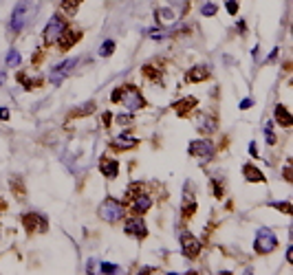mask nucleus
Instances as JSON below:
<instances>
[{
    "mask_svg": "<svg viewBox=\"0 0 293 275\" xmlns=\"http://www.w3.org/2000/svg\"><path fill=\"white\" fill-rule=\"evenodd\" d=\"M119 103H124L126 110H130V112L139 110V108H146V99H144V95L139 93V88L137 86L119 88Z\"/></svg>",
    "mask_w": 293,
    "mask_h": 275,
    "instance_id": "nucleus-1",
    "label": "nucleus"
},
{
    "mask_svg": "<svg viewBox=\"0 0 293 275\" xmlns=\"http://www.w3.org/2000/svg\"><path fill=\"white\" fill-rule=\"evenodd\" d=\"M29 16H31V0H20V2L16 4V9H13L11 20H9V29H11V33H20L25 29Z\"/></svg>",
    "mask_w": 293,
    "mask_h": 275,
    "instance_id": "nucleus-2",
    "label": "nucleus"
},
{
    "mask_svg": "<svg viewBox=\"0 0 293 275\" xmlns=\"http://www.w3.org/2000/svg\"><path fill=\"white\" fill-rule=\"evenodd\" d=\"M97 214L102 220H108V222H117L119 218H124L126 214V207L121 205V203H117L115 198H106V201L99 205Z\"/></svg>",
    "mask_w": 293,
    "mask_h": 275,
    "instance_id": "nucleus-3",
    "label": "nucleus"
},
{
    "mask_svg": "<svg viewBox=\"0 0 293 275\" xmlns=\"http://www.w3.org/2000/svg\"><path fill=\"white\" fill-rule=\"evenodd\" d=\"M64 29H66V22H64V18H60V16H53L49 22H46L44 31H42V42H44L46 46L55 44V42L60 40V35H62V33H64Z\"/></svg>",
    "mask_w": 293,
    "mask_h": 275,
    "instance_id": "nucleus-4",
    "label": "nucleus"
},
{
    "mask_svg": "<svg viewBox=\"0 0 293 275\" xmlns=\"http://www.w3.org/2000/svg\"><path fill=\"white\" fill-rule=\"evenodd\" d=\"M276 246H278V238L273 236L271 229H260L256 234V240H254V251L256 253H260V255L271 253Z\"/></svg>",
    "mask_w": 293,
    "mask_h": 275,
    "instance_id": "nucleus-5",
    "label": "nucleus"
},
{
    "mask_svg": "<svg viewBox=\"0 0 293 275\" xmlns=\"http://www.w3.org/2000/svg\"><path fill=\"white\" fill-rule=\"evenodd\" d=\"M22 227H25L27 234H37V231L44 234V231L49 229V222L40 214H27V216H22Z\"/></svg>",
    "mask_w": 293,
    "mask_h": 275,
    "instance_id": "nucleus-6",
    "label": "nucleus"
},
{
    "mask_svg": "<svg viewBox=\"0 0 293 275\" xmlns=\"http://www.w3.org/2000/svg\"><path fill=\"white\" fill-rule=\"evenodd\" d=\"M190 154L192 156H198L201 161H210L212 156H214V143L212 141H192L190 143Z\"/></svg>",
    "mask_w": 293,
    "mask_h": 275,
    "instance_id": "nucleus-7",
    "label": "nucleus"
},
{
    "mask_svg": "<svg viewBox=\"0 0 293 275\" xmlns=\"http://www.w3.org/2000/svg\"><path fill=\"white\" fill-rule=\"evenodd\" d=\"M77 62H79V58H71V60H64L62 64L53 66V70H51V82L60 84L64 77H69V73L75 69V66H77Z\"/></svg>",
    "mask_w": 293,
    "mask_h": 275,
    "instance_id": "nucleus-8",
    "label": "nucleus"
},
{
    "mask_svg": "<svg viewBox=\"0 0 293 275\" xmlns=\"http://www.w3.org/2000/svg\"><path fill=\"white\" fill-rule=\"evenodd\" d=\"M181 246H183V253L185 258L194 260L198 253H201V242L196 240V236H192L190 231H183L181 234Z\"/></svg>",
    "mask_w": 293,
    "mask_h": 275,
    "instance_id": "nucleus-9",
    "label": "nucleus"
},
{
    "mask_svg": "<svg viewBox=\"0 0 293 275\" xmlns=\"http://www.w3.org/2000/svg\"><path fill=\"white\" fill-rule=\"evenodd\" d=\"M130 201H132V211H135V214H146V211L150 209V207H152V201H150V196L148 194H144L141 192V187L137 189L135 194H132L130 196Z\"/></svg>",
    "mask_w": 293,
    "mask_h": 275,
    "instance_id": "nucleus-10",
    "label": "nucleus"
},
{
    "mask_svg": "<svg viewBox=\"0 0 293 275\" xmlns=\"http://www.w3.org/2000/svg\"><path fill=\"white\" fill-rule=\"evenodd\" d=\"M124 231L132 238H146L148 236V227H146L144 218H130V220H126V227Z\"/></svg>",
    "mask_w": 293,
    "mask_h": 275,
    "instance_id": "nucleus-11",
    "label": "nucleus"
},
{
    "mask_svg": "<svg viewBox=\"0 0 293 275\" xmlns=\"http://www.w3.org/2000/svg\"><path fill=\"white\" fill-rule=\"evenodd\" d=\"M99 172H102L106 178H117V174H119V163L108 159V156H104V159L99 161Z\"/></svg>",
    "mask_w": 293,
    "mask_h": 275,
    "instance_id": "nucleus-12",
    "label": "nucleus"
},
{
    "mask_svg": "<svg viewBox=\"0 0 293 275\" xmlns=\"http://www.w3.org/2000/svg\"><path fill=\"white\" fill-rule=\"evenodd\" d=\"M196 108V97H183V99H179L177 103H174V110H177V115L179 117H187V112H192Z\"/></svg>",
    "mask_w": 293,
    "mask_h": 275,
    "instance_id": "nucleus-13",
    "label": "nucleus"
},
{
    "mask_svg": "<svg viewBox=\"0 0 293 275\" xmlns=\"http://www.w3.org/2000/svg\"><path fill=\"white\" fill-rule=\"evenodd\" d=\"M139 145V139H135V137H128L124 132V135H119L117 139H112V150H132Z\"/></svg>",
    "mask_w": 293,
    "mask_h": 275,
    "instance_id": "nucleus-14",
    "label": "nucleus"
},
{
    "mask_svg": "<svg viewBox=\"0 0 293 275\" xmlns=\"http://www.w3.org/2000/svg\"><path fill=\"white\" fill-rule=\"evenodd\" d=\"M207 77H210V70H207L205 66H194V69L187 70L185 82L187 84H196V82H205Z\"/></svg>",
    "mask_w": 293,
    "mask_h": 275,
    "instance_id": "nucleus-15",
    "label": "nucleus"
},
{
    "mask_svg": "<svg viewBox=\"0 0 293 275\" xmlns=\"http://www.w3.org/2000/svg\"><path fill=\"white\" fill-rule=\"evenodd\" d=\"M216 128H219V121H216L212 115H201L198 117V130H201L203 135H212Z\"/></svg>",
    "mask_w": 293,
    "mask_h": 275,
    "instance_id": "nucleus-16",
    "label": "nucleus"
},
{
    "mask_svg": "<svg viewBox=\"0 0 293 275\" xmlns=\"http://www.w3.org/2000/svg\"><path fill=\"white\" fill-rule=\"evenodd\" d=\"M243 176L247 178L249 183H264V174L256 168V165H249V163L245 165V168H243Z\"/></svg>",
    "mask_w": 293,
    "mask_h": 275,
    "instance_id": "nucleus-17",
    "label": "nucleus"
},
{
    "mask_svg": "<svg viewBox=\"0 0 293 275\" xmlns=\"http://www.w3.org/2000/svg\"><path fill=\"white\" fill-rule=\"evenodd\" d=\"M273 115H276V121L280 123L282 128H291V123H293V119H291V112H289V108L287 106H276V112H273Z\"/></svg>",
    "mask_w": 293,
    "mask_h": 275,
    "instance_id": "nucleus-18",
    "label": "nucleus"
},
{
    "mask_svg": "<svg viewBox=\"0 0 293 275\" xmlns=\"http://www.w3.org/2000/svg\"><path fill=\"white\" fill-rule=\"evenodd\" d=\"M77 40H79V33H73V31L64 29V33L60 35V40H58V42H62V44H60V49H62V51H69Z\"/></svg>",
    "mask_w": 293,
    "mask_h": 275,
    "instance_id": "nucleus-19",
    "label": "nucleus"
},
{
    "mask_svg": "<svg viewBox=\"0 0 293 275\" xmlns=\"http://www.w3.org/2000/svg\"><path fill=\"white\" fill-rule=\"evenodd\" d=\"M79 4H82V0H62V11L69 13V16H75Z\"/></svg>",
    "mask_w": 293,
    "mask_h": 275,
    "instance_id": "nucleus-20",
    "label": "nucleus"
},
{
    "mask_svg": "<svg viewBox=\"0 0 293 275\" xmlns=\"http://www.w3.org/2000/svg\"><path fill=\"white\" fill-rule=\"evenodd\" d=\"M16 79H18V84H22V86L27 88V91H31L33 86H40V84H42V79H29L27 75H22V73H18Z\"/></svg>",
    "mask_w": 293,
    "mask_h": 275,
    "instance_id": "nucleus-21",
    "label": "nucleus"
},
{
    "mask_svg": "<svg viewBox=\"0 0 293 275\" xmlns=\"http://www.w3.org/2000/svg\"><path fill=\"white\" fill-rule=\"evenodd\" d=\"M144 75H146V77H150L152 82H161V70H159L157 66H152V64L144 66Z\"/></svg>",
    "mask_w": 293,
    "mask_h": 275,
    "instance_id": "nucleus-22",
    "label": "nucleus"
},
{
    "mask_svg": "<svg viewBox=\"0 0 293 275\" xmlns=\"http://www.w3.org/2000/svg\"><path fill=\"white\" fill-rule=\"evenodd\" d=\"M112 53H115V42L112 40H106L102 46H99V55H102V58H110Z\"/></svg>",
    "mask_w": 293,
    "mask_h": 275,
    "instance_id": "nucleus-23",
    "label": "nucleus"
},
{
    "mask_svg": "<svg viewBox=\"0 0 293 275\" xmlns=\"http://www.w3.org/2000/svg\"><path fill=\"white\" fill-rule=\"evenodd\" d=\"M196 211V201H192L190 196L185 194V205H183V218H190Z\"/></svg>",
    "mask_w": 293,
    "mask_h": 275,
    "instance_id": "nucleus-24",
    "label": "nucleus"
},
{
    "mask_svg": "<svg viewBox=\"0 0 293 275\" xmlns=\"http://www.w3.org/2000/svg\"><path fill=\"white\" fill-rule=\"evenodd\" d=\"M20 51H16V49H11V51H9V53H7V66H11V69H13V66H18V64H20Z\"/></svg>",
    "mask_w": 293,
    "mask_h": 275,
    "instance_id": "nucleus-25",
    "label": "nucleus"
},
{
    "mask_svg": "<svg viewBox=\"0 0 293 275\" xmlns=\"http://www.w3.org/2000/svg\"><path fill=\"white\" fill-rule=\"evenodd\" d=\"M11 189H13V194H16V196L18 198H22V196H25V185H22V181H20V178H11Z\"/></svg>",
    "mask_w": 293,
    "mask_h": 275,
    "instance_id": "nucleus-26",
    "label": "nucleus"
},
{
    "mask_svg": "<svg viewBox=\"0 0 293 275\" xmlns=\"http://www.w3.org/2000/svg\"><path fill=\"white\" fill-rule=\"evenodd\" d=\"M216 9H219V7H216L214 2H205V4L201 7V13H203L205 18H212V16H216Z\"/></svg>",
    "mask_w": 293,
    "mask_h": 275,
    "instance_id": "nucleus-27",
    "label": "nucleus"
},
{
    "mask_svg": "<svg viewBox=\"0 0 293 275\" xmlns=\"http://www.w3.org/2000/svg\"><path fill=\"white\" fill-rule=\"evenodd\" d=\"M93 110H95V103H86V106L77 108L75 112H71V117H84V115H88V112H93Z\"/></svg>",
    "mask_w": 293,
    "mask_h": 275,
    "instance_id": "nucleus-28",
    "label": "nucleus"
},
{
    "mask_svg": "<svg viewBox=\"0 0 293 275\" xmlns=\"http://www.w3.org/2000/svg\"><path fill=\"white\" fill-rule=\"evenodd\" d=\"M269 207H276L278 211H282V214H291V203L287 201V203H269Z\"/></svg>",
    "mask_w": 293,
    "mask_h": 275,
    "instance_id": "nucleus-29",
    "label": "nucleus"
},
{
    "mask_svg": "<svg viewBox=\"0 0 293 275\" xmlns=\"http://www.w3.org/2000/svg\"><path fill=\"white\" fill-rule=\"evenodd\" d=\"M264 139H267L269 145L276 143V135H273V130H271V123H267V126H264Z\"/></svg>",
    "mask_w": 293,
    "mask_h": 275,
    "instance_id": "nucleus-30",
    "label": "nucleus"
},
{
    "mask_svg": "<svg viewBox=\"0 0 293 275\" xmlns=\"http://www.w3.org/2000/svg\"><path fill=\"white\" fill-rule=\"evenodd\" d=\"M225 7H227L229 16H236V13H238V2H236V0H227V4H225Z\"/></svg>",
    "mask_w": 293,
    "mask_h": 275,
    "instance_id": "nucleus-31",
    "label": "nucleus"
},
{
    "mask_svg": "<svg viewBox=\"0 0 293 275\" xmlns=\"http://www.w3.org/2000/svg\"><path fill=\"white\" fill-rule=\"evenodd\" d=\"M102 273H119V267H117V264L104 262V264H102Z\"/></svg>",
    "mask_w": 293,
    "mask_h": 275,
    "instance_id": "nucleus-32",
    "label": "nucleus"
},
{
    "mask_svg": "<svg viewBox=\"0 0 293 275\" xmlns=\"http://www.w3.org/2000/svg\"><path fill=\"white\" fill-rule=\"evenodd\" d=\"M212 189H214L216 198H220V196H223V187H220V181H212Z\"/></svg>",
    "mask_w": 293,
    "mask_h": 275,
    "instance_id": "nucleus-33",
    "label": "nucleus"
},
{
    "mask_svg": "<svg viewBox=\"0 0 293 275\" xmlns=\"http://www.w3.org/2000/svg\"><path fill=\"white\" fill-rule=\"evenodd\" d=\"M254 106V99H243L240 102V110H247V108H252Z\"/></svg>",
    "mask_w": 293,
    "mask_h": 275,
    "instance_id": "nucleus-34",
    "label": "nucleus"
},
{
    "mask_svg": "<svg viewBox=\"0 0 293 275\" xmlns=\"http://www.w3.org/2000/svg\"><path fill=\"white\" fill-rule=\"evenodd\" d=\"M130 119H132L130 115H119V117H117V121H119V123H128Z\"/></svg>",
    "mask_w": 293,
    "mask_h": 275,
    "instance_id": "nucleus-35",
    "label": "nucleus"
},
{
    "mask_svg": "<svg viewBox=\"0 0 293 275\" xmlns=\"http://www.w3.org/2000/svg\"><path fill=\"white\" fill-rule=\"evenodd\" d=\"M0 119H4V121L9 119V110H7V108H0Z\"/></svg>",
    "mask_w": 293,
    "mask_h": 275,
    "instance_id": "nucleus-36",
    "label": "nucleus"
},
{
    "mask_svg": "<svg viewBox=\"0 0 293 275\" xmlns=\"http://www.w3.org/2000/svg\"><path fill=\"white\" fill-rule=\"evenodd\" d=\"M249 152H252V156H258V150H256V143H254V141L249 143Z\"/></svg>",
    "mask_w": 293,
    "mask_h": 275,
    "instance_id": "nucleus-37",
    "label": "nucleus"
},
{
    "mask_svg": "<svg viewBox=\"0 0 293 275\" xmlns=\"http://www.w3.org/2000/svg\"><path fill=\"white\" fill-rule=\"evenodd\" d=\"M110 121H112L110 112H106V115H104V123H106V126H110Z\"/></svg>",
    "mask_w": 293,
    "mask_h": 275,
    "instance_id": "nucleus-38",
    "label": "nucleus"
},
{
    "mask_svg": "<svg viewBox=\"0 0 293 275\" xmlns=\"http://www.w3.org/2000/svg\"><path fill=\"white\" fill-rule=\"evenodd\" d=\"M285 176H287V181H291V165H287V170H285Z\"/></svg>",
    "mask_w": 293,
    "mask_h": 275,
    "instance_id": "nucleus-39",
    "label": "nucleus"
},
{
    "mask_svg": "<svg viewBox=\"0 0 293 275\" xmlns=\"http://www.w3.org/2000/svg\"><path fill=\"white\" fill-rule=\"evenodd\" d=\"M40 58H42L40 53H36V55H33V64H40Z\"/></svg>",
    "mask_w": 293,
    "mask_h": 275,
    "instance_id": "nucleus-40",
    "label": "nucleus"
},
{
    "mask_svg": "<svg viewBox=\"0 0 293 275\" xmlns=\"http://www.w3.org/2000/svg\"><path fill=\"white\" fill-rule=\"evenodd\" d=\"M4 82V73H2V70H0V84H2Z\"/></svg>",
    "mask_w": 293,
    "mask_h": 275,
    "instance_id": "nucleus-41",
    "label": "nucleus"
}]
</instances>
